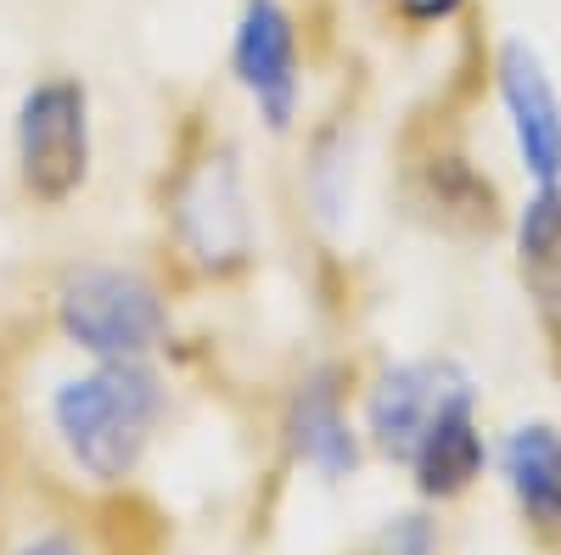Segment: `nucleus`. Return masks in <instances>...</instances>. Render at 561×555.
I'll list each match as a JSON object with an SVG mask.
<instances>
[{
	"label": "nucleus",
	"mask_w": 561,
	"mask_h": 555,
	"mask_svg": "<svg viewBox=\"0 0 561 555\" xmlns=\"http://www.w3.org/2000/svg\"><path fill=\"white\" fill-rule=\"evenodd\" d=\"M505 477L528 505V517L545 528H561V432L523 427L505 443Z\"/></svg>",
	"instance_id": "nucleus-8"
},
{
	"label": "nucleus",
	"mask_w": 561,
	"mask_h": 555,
	"mask_svg": "<svg viewBox=\"0 0 561 555\" xmlns=\"http://www.w3.org/2000/svg\"><path fill=\"white\" fill-rule=\"evenodd\" d=\"M23 555H79V544H73V539H62V533H51V539H34Z\"/></svg>",
	"instance_id": "nucleus-14"
},
{
	"label": "nucleus",
	"mask_w": 561,
	"mask_h": 555,
	"mask_svg": "<svg viewBox=\"0 0 561 555\" xmlns=\"http://www.w3.org/2000/svg\"><path fill=\"white\" fill-rule=\"evenodd\" d=\"M500 96L511 107V124H517L523 163L550 185L561 174V102H556V84L528 39L500 45Z\"/></svg>",
	"instance_id": "nucleus-6"
},
{
	"label": "nucleus",
	"mask_w": 561,
	"mask_h": 555,
	"mask_svg": "<svg viewBox=\"0 0 561 555\" xmlns=\"http://www.w3.org/2000/svg\"><path fill=\"white\" fill-rule=\"evenodd\" d=\"M293 449L309 460L314 472L325 477H343L354 472V438H348V421H343V409H337V393L325 388V382H309L293 404Z\"/></svg>",
	"instance_id": "nucleus-10"
},
{
	"label": "nucleus",
	"mask_w": 561,
	"mask_h": 555,
	"mask_svg": "<svg viewBox=\"0 0 561 555\" xmlns=\"http://www.w3.org/2000/svg\"><path fill=\"white\" fill-rule=\"evenodd\" d=\"M180 236L192 242L203 264H237L248 253V208H242V185L237 169L225 158L203 163L180 192Z\"/></svg>",
	"instance_id": "nucleus-7"
},
{
	"label": "nucleus",
	"mask_w": 561,
	"mask_h": 555,
	"mask_svg": "<svg viewBox=\"0 0 561 555\" xmlns=\"http://www.w3.org/2000/svg\"><path fill=\"white\" fill-rule=\"evenodd\" d=\"M84 90L73 79L34 84L18 107V158L23 185L39 203H62L79 192L84 163H90V118H84Z\"/></svg>",
	"instance_id": "nucleus-3"
},
{
	"label": "nucleus",
	"mask_w": 561,
	"mask_h": 555,
	"mask_svg": "<svg viewBox=\"0 0 561 555\" xmlns=\"http://www.w3.org/2000/svg\"><path fill=\"white\" fill-rule=\"evenodd\" d=\"M237 79L253 90V102L275 129L293 124L298 102V34L280 0H248L237 28Z\"/></svg>",
	"instance_id": "nucleus-5"
},
{
	"label": "nucleus",
	"mask_w": 561,
	"mask_h": 555,
	"mask_svg": "<svg viewBox=\"0 0 561 555\" xmlns=\"http://www.w3.org/2000/svg\"><path fill=\"white\" fill-rule=\"evenodd\" d=\"M62 332L102 354V359H140L163 343L169 314L163 298L124 269H79L62 287Z\"/></svg>",
	"instance_id": "nucleus-2"
},
{
	"label": "nucleus",
	"mask_w": 561,
	"mask_h": 555,
	"mask_svg": "<svg viewBox=\"0 0 561 555\" xmlns=\"http://www.w3.org/2000/svg\"><path fill=\"white\" fill-rule=\"evenodd\" d=\"M523 275L545 303H561V197L539 192L523 213Z\"/></svg>",
	"instance_id": "nucleus-11"
},
{
	"label": "nucleus",
	"mask_w": 561,
	"mask_h": 555,
	"mask_svg": "<svg viewBox=\"0 0 561 555\" xmlns=\"http://www.w3.org/2000/svg\"><path fill=\"white\" fill-rule=\"evenodd\" d=\"M410 466H415V477H421L427 494H460L466 483H472L483 472V438L472 427V404L449 409L444 421L421 438V449L410 454Z\"/></svg>",
	"instance_id": "nucleus-9"
},
{
	"label": "nucleus",
	"mask_w": 561,
	"mask_h": 555,
	"mask_svg": "<svg viewBox=\"0 0 561 555\" xmlns=\"http://www.w3.org/2000/svg\"><path fill=\"white\" fill-rule=\"evenodd\" d=\"M158 409L163 388L152 370L135 359H107L102 370H90L57 393V432L90 477L118 483L147 449Z\"/></svg>",
	"instance_id": "nucleus-1"
},
{
	"label": "nucleus",
	"mask_w": 561,
	"mask_h": 555,
	"mask_svg": "<svg viewBox=\"0 0 561 555\" xmlns=\"http://www.w3.org/2000/svg\"><path fill=\"white\" fill-rule=\"evenodd\" d=\"M377 555H433V528L421 522V517H399L377 539Z\"/></svg>",
	"instance_id": "nucleus-12"
},
{
	"label": "nucleus",
	"mask_w": 561,
	"mask_h": 555,
	"mask_svg": "<svg viewBox=\"0 0 561 555\" xmlns=\"http://www.w3.org/2000/svg\"><path fill=\"white\" fill-rule=\"evenodd\" d=\"M472 404V382L460 377L455 365H393L388 377L370 388V404H365V421H370V438H377L388 454L410 460L449 409Z\"/></svg>",
	"instance_id": "nucleus-4"
},
{
	"label": "nucleus",
	"mask_w": 561,
	"mask_h": 555,
	"mask_svg": "<svg viewBox=\"0 0 561 555\" xmlns=\"http://www.w3.org/2000/svg\"><path fill=\"white\" fill-rule=\"evenodd\" d=\"M460 7V0H404V18L410 23H438V18H449Z\"/></svg>",
	"instance_id": "nucleus-13"
}]
</instances>
